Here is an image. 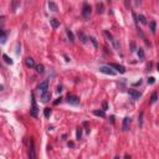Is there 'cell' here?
<instances>
[{
  "instance_id": "cell-9",
  "label": "cell",
  "mask_w": 159,
  "mask_h": 159,
  "mask_svg": "<svg viewBox=\"0 0 159 159\" xmlns=\"http://www.w3.org/2000/svg\"><path fill=\"white\" fill-rule=\"evenodd\" d=\"M108 66H111L112 68H116L119 74H124V72H126V68H124L122 65H118V64H109Z\"/></svg>"
},
{
  "instance_id": "cell-29",
  "label": "cell",
  "mask_w": 159,
  "mask_h": 159,
  "mask_svg": "<svg viewBox=\"0 0 159 159\" xmlns=\"http://www.w3.org/2000/svg\"><path fill=\"white\" fill-rule=\"evenodd\" d=\"M6 42V34L3 31V34H1V44H5Z\"/></svg>"
},
{
  "instance_id": "cell-19",
  "label": "cell",
  "mask_w": 159,
  "mask_h": 159,
  "mask_svg": "<svg viewBox=\"0 0 159 159\" xmlns=\"http://www.w3.org/2000/svg\"><path fill=\"white\" fill-rule=\"evenodd\" d=\"M93 114L94 116H98V117H106V113H104V111H98V109H96V111H93Z\"/></svg>"
},
{
  "instance_id": "cell-18",
  "label": "cell",
  "mask_w": 159,
  "mask_h": 159,
  "mask_svg": "<svg viewBox=\"0 0 159 159\" xmlns=\"http://www.w3.org/2000/svg\"><path fill=\"white\" fill-rule=\"evenodd\" d=\"M36 72H38V74H44V72H45V67H44V65L40 64V65L36 66Z\"/></svg>"
},
{
  "instance_id": "cell-17",
  "label": "cell",
  "mask_w": 159,
  "mask_h": 159,
  "mask_svg": "<svg viewBox=\"0 0 159 159\" xmlns=\"http://www.w3.org/2000/svg\"><path fill=\"white\" fill-rule=\"evenodd\" d=\"M149 26H150V31H152V34H155V30H157V24H155V21H150Z\"/></svg>"
},
{
  "instance_id": "cell-34",
  "label": "cell",
  "mask_w": 159,
  "mask_h": 159,
  "mask_svg": "<svg viewBox=\"0 0 159 159\" xmlns=\"http://www.w3.org/2000/svg\"><path fill=\"white\" fill-rule=\"evenodd\" d=\"M61 100H62V98L60 97V98H57V100H56V101H55V102H54V103H55V104H58V103L61 102Z\"/></svg>"
},
{
  "instance_id": "cell-27",
  "label": "cell",
  "mask_w": 159,
  "mask_h": 159,
  "mask_svg": "<svg viewBox=\"0 0 159 159\" xmlns=\"http://www.w3.org/2000/svg\"><path fill=\"white\" fill-rule=\"evenodd\" d=\"M90 41L92 42V45H93L94 48H97V47H98V44H97V41H96V39H94V38L91 36V38H90Z\"/></svg>"
},
{
  "instance_id": "cell-28",
  "label": "cell",
  "mask_w": 159,
  "mask_h": 159,
  "mask_svg": "<svg viewBox=\"0 0 159 159\" xmlns=\"http://www.w3.org/2000/svg\"><path fill=\"white\" fill-rule=\"evenodd\" d=\"M138 57H139L140 60L144 58V51H143V48H139V50H138Z\"/></svg>"
},
{
  "instance_id": "cell-15",
  "label": "cell",
  "mask_w": 159,
  "mask_h": 159,
  "mask_svg": "<svg viewBox=\"0 0 159 159\" xmlns=\"http://www.w3.org/2000/svg\"><path fill=\"white\" fill-rule=\"evenodd\" d=\"M48 9L51 10V11H55V13H56L57 10H58V8H57V5L55 4V3L50 1V3H48Z\"/></svg>"
},
{
  "instance_id": "cell-8",
  "label": "cell",
  "mask_w": 159,
  "mask_h": 159,
  "mask_svg": "<svg viewBox=\"0 0 159 159\" xmlns=\"http://www.w3.org/2000/svg\"><path fill=\"white\" fill-rule=\"evenodd\" d=\"M129 124H131V118L129 117H126L124 119H123V124H122V128H123V131L127 132L129 129Z\"/></svg>"
},
{
  "instance_id": "cell-30",
  "label": "cell",
  "mask_w": 159,
  "mask_h": 159,
  "mask_svg": "<svg viewBox=\"0 0 159 159\" xmlns=\"http://www.w3.org/2000/svg\"><path fill=\"white\" fill-rule=\"evenodd\" d=\"M16 6H18V0H13V11L16 10Z\"/></svg>"
},
{
  "instance_id": "cell-22",
  "label": "cell",
  "mask_w": 159,
  "mask_h": 159,
  "mask_svg": "<svg viewBox=\"0 0 159 159\" xmlns=\"http://www.w3.org/2000/svg\"><path fill=\"white\" fill-rule=\"evenodd\" d=\"M103 9H104L103 4H97V13H98V14H102V13H103Z\"/></svg>"
},
{
  "instance_id": "cell-24",
  "label": "cell",
  "mask_w": 159,
  "mask_h": 159,
  "mask_svg": "<svg viewBox=\"0 0 159 159\" xmlns=\"http://www.w3.org/2000/svg\"><path fill=\"white\" fill-rule=\"evenodd\" d=\"M138 123H139V127H143V112H140L138 116Z\"/></svg>"
},
{
  "instance_id": "cell-38",
  "label": "cell",
  "mask_w": 159,
  "mask_h": 159,
  "mask_svg": "<svg viewBox=\"0 0 159 159\" xmlns=\"http://www.w3.org/2000/svg\"><path fill=\"white\" fill-rule=\"evenodd\" d=\"M107 1H109V0H107Z\"/></svg>"
},
{
  "instance_id": "cell-7",
  "label": "cell",
  "mask_w": 159,
  "mask_h": 159,
  "mask_svg": "<svg viewBox=\"0 0 159 159\" xmlns=\"http://www.w3.org/2000/svg\"><path fill=\"white\" fill-rule=\"evenodd\" d=\"M29 158L34 159L36 158V152H35V147H34V140H30V149H29Z\"/></svg>"
},
{
  "instance_id": "cell-31",
  "label": "cell",
  "mask_w": 159,
  "mask_h": 159,
  "mask_svg": "<svg viewBox=\"0 0 159 159\" xmlns=\"http://www.w3.org/2000/svg\"><path fill=\"white\" fill-rule=\"evenodd\" d=\"M154 82H155V78H154V77H149V78H148V83L153 84Z\"/></svg>"
},
{
  "instance_id": "cell-20",
  "label": "cell",
  "mask_w": 159,
  "mask_h": 159,
  "mask_svg": "<svg viewBox=\"0 0 159 159\" xmlns=\"http://www.w3.org/2000/svg\"><path fill=\"white\" fill-rule=\"evenodd\" d=\"M81 137H82V129L81 128H77V131H76V139H81Z\"/></svg>"
},
{
  "instance_id": "cell-10",
  "label": "cell",
  "mask_w": 159,
  "mask_h": 159,
  "mask_svg": "<svg viewBox=\"0 0 159 159\" xmlns=\"http://www.w3.org/2000/svg\"><path fill=\"white\" fill-rule=\"evenodd\" d=\"M50 98H51V93H50L48 91H46L45 93H42V94H41V101H42L44 103L48 102V101H50Z\"/></svg>"
},
{
  "instance_id": "cell-35",
  "label": "cell",
  "mask_w": 159,
  "mask_h": 159,
  "mask_svg": "<svg viewBox=\"0 0 159 159\" xmlns=\"http://www.w3.org/2000/svg\"><path fill=\"white\" fill-rule=\"evenodd\" d=\"M140 83H142V80H139L138 82H136V83H134V86H139Z\"/></svg>"
},
{
  "instance_id": "cell-14",
  "label": "cell",
  "mask_w": 159,
  "mask_h": 159,
  "mask_svg": "<svg viewBox=\"0 0 159 159\" xmlns=\"http://www.w3.org/2000/svg\"><path fill=\"white\" fill-rule=\"evenodd\" d=\"M66 34H67V36H68V39H70L71 42L75 41V36H74V34H72V31H71L70 29H66Z\"/></svg>"
},
{
  "instance_id": "cell-25",
  "label": "cell",
  "mask_w": 159,
  "mask_h": 159,
  "mask_svg": "<svg viewBox=\"0 0 159 159\" xmlns=\"http://www.w3.org/2000/svg\"><path fill=\"white\" fill-rule=\"evenodd\" d=\"M78 38L81 39V41H82L83 44H86V42H87V38L84 36V35L82 34V32H78Z\"/></svg>"
},
{
  "instance_id": "cell-11",
  "label": "cell",
  "mask_w": 159,
  "mask_h": 159,
  "mask_svg": "<svg viewBox=\"0 0 159 159\" xmlns=\"http://www.w3.org/2000/svg\"><path fill=\"white\" fill-rule=\"evenodd\" d=\"M128 93L131 94V96L133 97V98H134V100L139 98L140 96H142V93H140L139 91H137V90H129V91H128Z\"/></svg>"
},
{
  "instance_id": "cell-36",
  "label": "cell",
  "mask_w": 159,
  "mask_h": 159,
  "mask_svg": "<svg viewBox=\"0 0 159 159\" xmlns=\"http://www.w3.org/2000/svg\"><path fill=\"white\" fill-rule=\"evenodd\" d=\"M111 122H112V123H114V117H113V116L111 117Z\"/></svg>"
},
{
  "instance_id": "cell-26",
  "label": "cell",
  "mask_w": 159,
  "mask_h": 159,
  "mask_svg": "<svg viewBox=\"0 0 159 159\" xmlns=\"http://www.w3.org/2000/svg\"><path fill=\"white\" fill-rule=\"evenodd\" d=\"M44 114H45V117L48 118V117L51 116V108H45V109H44Z\"/></svg>"
},
{
  "instance_id": "cell-32",
  "label": "cell",
  "mask_w": 159,
  "mask_h": 159,
  "mask_svg": "<svg viewBox=\"0 0 159 159\" xmlns=\"http://www.w3.org/2000/svg\"><path fill=\"white\" fill-rule=\"evenodd\" d=\"M108 108V104H107V102H103V111H106Z\"/></svg>"
},
{
  "instance_id": "cell-1",
  "label": "cell",
  "mask_w": 159,
  "mask_h": 159,
  "mask_svg": "<svg viewBox=\"0 0 159 159\" xmlns=\"http://www.w3.org/2000/svg\"><path fill=\"white\" fill-rule=\"evenodd\" d=\"M91 11H92V9H91V6L88 5V4H83V9H82V16H83L86 20L90 19V15H91Z\"/></svg>"
},
{
  "instance_id": "cell-3",
  "label": "cell",
  "mask_w": 159,
  "mask_h": 159,
  "mask_svg": "<svg viewBox=\"0 0 159 159\" xmlns=\"http://www.w3.org/2000/svg\"><path fill=\"white\" fill-rule=\"evenodd\" d=\"M100 71H101L102 74H106V75H109V76L116 75V72L112 70L111 66H101V67H100Z\"/></svg>"
},
{
  "instance_id": "cell-33",
  "label": "cell",
  "mask_w": 159,
  "mask_h": 159,
  "mask_svg": "<svg viewBox=\"0 0 159 159\" xmlns=\"http://www.w3.org/2000/svg\"><path fill=\"white\" fill-rule=\"evenodd\" d=\"M57 92L60 93V92H62V86H57V90H56Z\"/></svg>"
},
{
  "instance_id": "cell-5",
  "label": "cell",
  "mask_w": 159,
  "mask_h": 159,
  "mask_svg": "<svg viewBox=\"0 0 159 159\" xmlns=\"http://www.w3.org/2000/svg\"><path fill=\"white\" fill-rule=\"evenodd\" d=\"M67 102L72 106H78L80 104V98L77 96H72V94H68L67 96Z\"/></svg>"
},
{
  "instance_id": "cell-12",
  "label": "cell",
  "mask_w": 159,
  "mask_h": 159,
  "mask_svg": "<svg viewBox=\"0 0 159 159\" xmlns=\"http://www.w3.org/2000/svg\"><path fill=\"white\" fill-rule=\"evenodd\" d=\"M25 64H26V66L30 67V68H31V67H36V66H35V62H34V60H32L31 57H28V58L25 60Z\"/></svg>"
},
{
  "instance_id": "cell-16",
  "label": "cell",
  "mask_w": 159,
  "mask_h": 159,
  "mask_svg": "<svg viewBox=\"0 0 159 159\" xmlns=\"http://www.w3.org/2000/svg\"><path fill=\"white\" fill-rule=\"evenodd\" d=\"M3 60H4L6 64H9V65H13V64H14V61H13V60H11V58H10L8 55H5V54L3 55Z\"/></svg>"
},
{
  "instance_id": "cell-2",
  "label": "cell",
  "mask_w": 159,
  "mask_h": 159,
  "mask_svg": "<svg viewBox=\"0 0 159 159\" xmlns=\"http://www.w3.org/2000/svg\"><path fill=\"white\" fill-rule=\"evenodd\" d=\"M104 36H106V38H107L108 40H109V41H111V42H112V45L114 46V48H116V50H118V48H119V44H118V41L113 38V36L111 35V34H109V32H108V31H104Z\"/></svg>"
},
{
  "instance_id": "cell-21",
  "label": "cell",
  "mask_w": 159,
  "mask_h": 159,
  "mask_svg": "<svg viewBox=\"0 0 159 159\" xmlns=\"http://www.w3.org/2000/svg\"><path fill=\"white\" fill-rule=\"evenodd\" d=\"M157 100H158V94L154 92V93L152 94V97H150V103H152V104H153V103H155V102H157Z\"/></svg>"
},
{
  "instance_id": "cell-37",
  "label": "cell",
  "mask_w": 159,
  "mask_h": 159,
  "mask_svg": "<svg viewBox=\"0 0 159 159\" xmlns=\"http://www.w3.org/2000/svg\"><path fill=\"white\" fill-rule=\"evenodd\" d=\"M158 72H159V64H158Z\"/></svg>"
},
{
  "instance_id": "cell-6",
  "label": "cell",
  "mask_w": 159,
  "mask_h": 159,
  "mask_svg": "<svg viewBox=\"0 0 159 159\" xmlns=\"http://www.w3.org/2000/svg\"><path fill=\"white\" fill-rule=\"evenodd\" d=\"M47 88H48V81H44V82H41V83L38 86V91L40 92V93L42 94V93H45L47 91Z\"/></svg>"
},
{
  "instance_id": "cell-23",
  "label": "cell",
  "mask_w": 159,
  "mask_h": 159,
  "mask_svg": "<svg viewBox=\"0 0 159 159\" xmlns=\"http://www.w3.org/2000/svg\"><path fill=\"white\" fill-rule=\"evenodd\" d=\"M138 20H139L143 25H145V24H147V19H145V16H144V15H139V16H138Z\"/></svg>"
},
{
  "instance_id": "cell-13",
  "label": "cell",
  "mask_w": 159,
  "mask_h": 159,
  "mask_svg": "<svg viewBox=\"0 0 159 159\" xmlns=\"http://www.w3.org/2000/svg\"><path fill=\"white\" fill-rule=\"evenodd\" d=\"M50 24H51V26H52L54 29H57L58 26H60V21H58L57 19H54V18L50 19Z\"/></svg>"
},
{
  "instance_id": "cell-4",
  "label": "cell",
  "mask_w": 159,
  "mask_h": 159,
  "mask_svg": "<svg viewBox=\"0 0 159 159\" xmlns=\"http://www.w3.org/2000/svg\"><path fill=\"white\" fill-rule=\"evenodd\" d=\"M31 103H32V107H31V116L32 117H38V106H36V101H35V97H34V94L31 96Z\"/></svg>"
}]
</instances>
